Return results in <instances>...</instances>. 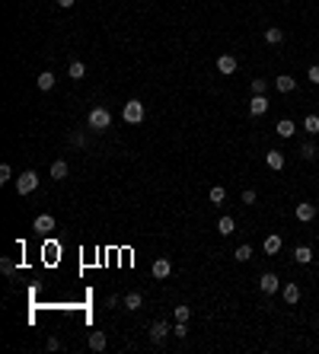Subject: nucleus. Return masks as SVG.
Listing matches in <instances>:
<instances>
[{
  "label": "nucleus",
  "instance_id": "obj_1",
  "mask_svg": "<svg viewBox=\"0 0 319 354\" xmlns=\"http://www.w3.org/2000/svg\"><path fill=\"white\" fill-rule=\"evenodd\" d=\"M86 121H90L93 131H108V128H112V115H108V108H103V106L93 108V112L86 115Z\"/></svg>",
  "mask_w": 319,
  "mask_h": 354
},
{
  "label": "nucleus",
  "instance_id": "obj_2",
  "mask_svg": "<svg viewBox=\"0 0 319 354\" xmlns=\"http://www.w3.org/2000/svg\"><path fill=\"white\" fill-rule=\"evenodd\" d=\"M121 118H125L128 125H138V121H144V102H141V99L125 102V108H121Z\"/></svg>",
  "mask_w": 319,
  "mask_h": 354
},
{
  "label": "nucleus",
  "instance_id": "obj_3",
  "mask_svg": "<svg viewBox=\"0 0 319 354\" xmlns=\"http://www.w3.org/2000/svg\"><path fill=\"white\" fill-rule=\"evenodd\" d=\"M35 188H38V173H32V169L19 173V179H16V192L19 195H32Z\"/></svg>",
  "mask_w": 319,
  "mask_h": 354
},
{
  "label": "nucleus",
  "instance_id": "obj_4",
  "mask_svg": "<svg viewBox=\"0 0 319 354\" xmlns=\"http://www.w3.org/2000/svg\"><path fill=\"white\" fill-rule=\"evenodd\" d=\"M294 214H297V220H300V223H313V220H316V204L300 201V204H297V211H294Z\"/></svg>",
  "mask_w": 319,
  "mask_h": 354
},
{
  "label": "nucleus",
  "instance_id": "obj_5",
  "mask_svg": "<svg viewBox=\"0 0 319 354\" xmlns=\"http://www.w3.org/2000/svg\"><path fill=\"white\" fill-rule=\"evenodd\" d=\"M236 67H240V61H236L233 54H220V58H217V71H220L223 77H230V73H236Z\"/></svg>",
  "mask_w": 319,
  "mask_h": 354
},
{
  "label": "nucleus",
  "instance_id": "obj_6",
  "mask_svg": "<svg viewBox=\"0 0 319 354\" xmlns=\"http://www.w3.org/2000/svg\"><path fill=\"white\" fill-rule=\"evenodd\" d=\"M281 297H284V303H287V306H297V303H300V284H294V281L284 284Z\"/></svg>",
  "mask_w": 319,
  "mask_h": 354
},
{
  "label": "nucleus",
  "instance_id": "obj_7",
  "mask_svg": "<svg viewBox=\"0 0 319 354\" xmlns=\"http://www.w3.org/2000/svg\"><path fill=\"white\" fill-rule=\"evenodd\" d=\"M169 332H173V325H169V322H166V319H157V322H153V325H150V338H153V342H157V345H160V342H163V338H166V335H169Z\"/></svg>",
  "mask_w": 319,
  "mask_h": 354
},
{
  "label": "nucleus",
  "instance_id": "obj_8",
  "mask_svg": "<svg viewBox=\"0 0 319 354\" xmlns=\"http://www.w3.org/2000/svg\"><path fill=\"white\" fill-rule=\"evenodd\" d=\"M32 230H35V233H51L54 230V217L51 214H38L35 220H32Z\"/></svg>",
  "mask_w": 319,
  "mask_h": 354
},
{
  "label": "nucleus",
  "instance_id": "obj_9",
  "mask_svg": "<svg viewBox=\"0 0 319 354\" xmlns=\"http://www.w3.org/2000/svg\"><path fill=\"white\" fill-rule=\"evenodd\" d=\"M278 287H281V281H278V275H271V271L259 278V290H262V294H275Z\"/></svg>",
  "mask_w": 319,
  "mask_h": 354
},
{
  "label": "nucleus",
  "instance_id": "obj_10",
  "mask_svg": "<svg viewBox=\"0 0 319 354\" xmlns=\"http://www.w3.org/2000/svg\"><path fill=\"white\" fill-rule=\"evenodd\" d=\"M169 275H173V262H169V258H157V262H153V278L163 281V278H169Z\"/></svg>",
  "mask_w": 319,
  "mask_h": 354
},
{
  "label": "nucleus",
  "instance_id": "obj_11",
  "mask_svg": "<svg viewBox=\"0 0 319 354\" xmlns=\"http://www.w3.org/2000/svg\"><path fill=\"white\" fill-rule=\"evenodd\" d=\"M268 112V99L265 96H252L249 99V115H252V118H259V115H265Z\"/></svg>",
  "mask_w": 319,
  "mask_h": 354
},
{
  "label": "nucleus",
  "instance_id": "obj_12",
  "mask_svg": "<svg viewBox=\"0 0 319 354\" xmlns=\"http://www.w3.org/2000/svg\"><path fill=\"white\" fill-rule=\"evenodd\" d=\"M294 86H297V80L290 77V73H281V77H275V90H278V93H294Z\"/></svg>",
  "mask_w": 319,
  "mask_h": 354
},
{
  "label": "nucleus",
  "instance_id": "obj_13",
  "mask_svg": "<svg viewBox=\"0 0 319 354\" xmlns=\"http://www.w3.org/2000/svg\"><path fill=\"white\" fill-rule=\"evenodd\" d=\"M141 306H144V297H141L138 290H131V294H125V310H128V313H138Z\"/></svg>",
  "mask_w": 319,
  "mask_h": 354
},
{
  "label": "nucleus",
  "instance_id": "obj_14",
  "mask_svg": "<svg viewBox=\"0 0 319 354\" xmlns=\"http://www.w3.org/2000/svg\"><path fill=\"white\" fill-rule=\"evenodd\" d=\"M275 131H278V138H294L297 125H294V121H290V118H281V121H278V125H275Z\"/></svg>",
  "mask_w": 319,
  "mask_h": 354
},
{
  "label": "nucleus",
  "instance_id": "obj_15",
  "mask_svg": "<svg viewBox=\"0 0 319 354\" xmlns=\"http://www.w3.org/2000/svg\"><path fill=\"white\" fill-rule=\"evenodd\" d=\"M265 163L278 173V169H284V153H281V150H268V153H265Z\"/></svg>",
  "mask_w": 319,
  "mask_h": 354
},
{
  "label": "nucleus",
  "instance_id": "obj_16",
  "mask_svg": "<svg viewBox=\"0 0 319 354\" xmlns=\"http://www.w3.org/2000/svg\"><path fill=\"white\" fill-rule=\"evenodd\" d=\"M217 230H220V236H230V233L236 230V220H233L230 214H223L220 220H217Z\"/></svg>",
  "mask_w": 319,
  "mask_h": 354
},
{
  "label": "nucleus",
  "instance_id": "obj_17",
  "mask_svg": "<svg viewBox=\"0 0 319 354\" xmlns=\"http://www.w3.org/2000/svg\"><path fill=\"white\" fill-rule=\"evenodd\" d=\"M35 86H38L42 93H48L51 86H54V73H51V71H42V73H38V80H35Z\"/></svg>",
  "mask_w": 319,
  "mask_h": 354
},
{
  "label": "nucleus",
  "instance_id": "obj_18",
  "mask_svg": "<svg viewBox=\"0 0 319 354\" xmlns=\"http://www.w3.org/2000/svg\"><path fill=\"white\" fill-rule=\"evenodd\" d=\"M67 173H71V166H67L64 160H58V163L51 166V179H58V182H64V179H67Z\"/></svg>",
  "mask_w": 319,
  "mask_h": 354
},
{
  "label": "nucleus",
  "instance_id": "obj_19",
  "mask_svg": "<svg viewBox=\"0 0 319 354\" xmlns=\"http://www.w3.org/2000/svg\"><path fill=\"white\" fill-rule=\"evenodd\" d=\"M265 252H268V255H278V252H281V236H278V233L265 236Z\"/></svg>",
  "mask_w": 319,
  "mask_h": 354
},
{
  "label": "nucleus",
  "instance_id": "obj_20",
  "mask_svg": "<svg viewBox=\"0 0 319 354\" xmlns=\"http://www.w3.org/2000/svg\"><path fill=\"white\" fill-rule=\"evenodd\" d=\"M294 258L300 265H310V262H313V249H310V246H297L294 249Z\"/></svg>",
  "mask_w": 319,
  "mask_h": 354
},
{
  "label": "nucleus",
  "instance_id": "obj_21",
  "mask_svg": "<svg viewBox=\"0 0 319 354\" xmlns=\"http://www.w3.org/2000/svg\"><path fill=\"white\" fill-rule=\"evenodd\" d=\"M265 42L268 45H281L284 42V32L278 29V26H268V29H265Z\"/></svg>",
  "mask_w": 319,
  "mask_h": 354
},
{
  "label": "nucleus",
  "instance_id": "obj_22",
  "mask_svg": "<svg viewBox=\"0 0 319 354\" xmlns=\"http://www.w3.org/2000/svg\"><path fill=\"white\" fill-rule=\"evenodd\" d=\"M67 73H71V80H83V77H86V67H83V61H71Z\"/></svg>",
  "mask_w": 319,
  "mask_h": 354
},
{
  "label": "nucleus",
  "instance_id": "obj_23",
  "mask_svg": "<svg viewBox=\"0 0 319 354\" xmlns=\"http://www.w3.org/2000/svg\"><path fill=\"white\" fill-rule=\"evenodd\" d=\"M90 348L93 351H106V335L103 332H90Z\"/></svg>",
  "mask_w": 319,
  "mask_h": 354
},
{
  "label": "nucleus",
  "instance_id": "obj_24",
  "mask_svg": "<svg viewBox=\"0 0 319 354\" xmlns=\"http://www.w3.org/2000/svg\"><path fill=\"white\" fill-rule=\"evenodd\" d=\"M303 131L307 134H319V115H307V118H303Z\"/></svg>",
  "mask_w": 319,
  "mask_h": 354
},
{
  "label": "nucleus",
  "instance_id": "obj_25",
  "mask_svg": "<svg viewBox=\"0 0 319 354\" xmlns=\"http://www.w3.org/2000/svg\"><path fill=\"white\" fill-rule=\"evenodd\" d=\"M223 201H227V188H223V185H214V188H211V204H223Z\"/></svg>",
  "mask_w": 319,
  "mask_h": 354
},
{
  "label": "nucleus",
  "instance_id": "obj_26",
  "mask_svg": "<svg viewBox=\"0 0 319 354\" xmlns=\"http://www.w3.org/2000/svg\"><path fill=\"white\" fill-rule=\"evenodd\" d=\"M233 258H236V262H249V258H252V246H249V243H246V246H240L233 252Z\"/></svg>",
  "mask_w": 319,
  "mask_h": 354
},
{
  "label": "nucleus",
  "instance_id": "obj_27",
  "mask_svg": "<svg viewBox=\"0 0 319 354\" xmlns=\"http://www.w3.org/2000/svg\"><path fill=\"white\" fill-rule=\"evenodd\" d=\"M265 90H268V80L255 77V80H252V96H265Z\"/></svg>",
  "mask_w": 319,
  "mask_h": 354
},
{
  "label": "nucleus",
  "instance_id": "obj_28",
  "mask_svg": "<svg viewBox=\"0 0 319 354\" xmlns=\"http://www.w3.org/2000/svg\"><path fill=\"white\" fill-rule=\"evenodd\" d=\"M300 156H303V160H313V156H316V144H310V141H307V144H300Z\"/></svg>",
  "mask_w": 319,
  "mask_h": 354
},
{
  "label": "nucleus",
  "instance_id": "obj_29",
  "mask_svg": "<svg viewBox=\"0 0 319 354\" xmlns=\"http://www.w3.org/2000/svg\"><path fill=\"white\" fill-rule=\"evenodd\" d=\"M188 316H192L188 306H176V322H188Z\"/></svg>",
  "mask_w": 319,
  "mask_h": 354
},
{
  "label": "nucleus",
  "instance_id": "obj_30",
  "mask_svg": "<svg viewBox=\"0 0 319 354\" xmlns=\"http://www.w3.org/2000/svg\"><path fill=\"white\" fill-rule=\"evenodd\" d=\"M173 335H176V338H185V335H188V325H185V322H176V325H173Z\"/></svg>",
  "mask_w": 319,
  "mask_h": 354
},
{
  "label": "nucleus",
  "instance_id": "obj_31",
  "mask_svg": "<svg viewBox=\"0 0 319 354\" xmlns=\"http://www.w3.org/2000/svg\"><path fill=\"white\" fill-rule=\"evenodd\" d=\"M13 179V169H10V163H3L0 166V182H10Z\"/></svg>",
  "mask_w": 319,
  "mask_h": 354
},
{
  "label": "nucleus",
  "instance_id": "obj_32",
  "mask_svg": "<svg viewBox=\"0 0 319 354\" xmlns=\"http://www.w3.org/2000/svg\"><path fill=\"white\" fill-rule=\"evenodd\" d=\"M307 77H310V83H316V86H319V64L310 67V71H307Z\"/></svg>",
  "mask_w": 319,
  "mask_h": 354
},
{
  "label": "nucleus",
  "instance_id": "obj_33",
  "mask_svg": "<svg viewBox=\"0 0 319 354\" xmlns=\"http://www.w3.org/2000/svg\"><path fill=\"white\" fill-rule=\"evenodd\" d=\"M243 204H246V208H249V204H255V192H252V188L243 192Z\"/></svg>",
  "mask_w": 319,
  "mask_h": 354
},
{
  "label": "nucleus",
  "instance_id": "obj_34",
  "mask_svg": "<svg viewBox=\"0 0 319 354\" xmlns=\"http://www.w3.org/2000/svg\"><path fill=\"white\" fill-rule=\"evenodd\" d=\"M0 268H3V275H13V271H16V265H13L10 258H3V262H0Z\"/></svg>",
  "mask_w": 319,
  "mask_h": 354
},
{
  "label": "nucleus",
  "instance_id": "obj_35",
  "mask_svg": "<svg viewBox=\"0 0 319 354\" xmlns=\"http://www.w3.org/2000/svg\"><path fill=\"white\" fill-rule=\"evenodd\" d=\"M73 3H77V0H58V6H64V10H71Z\"/></svg>",
  "mask_w": 319,
  "mask_h": 354
}]
</instances>
